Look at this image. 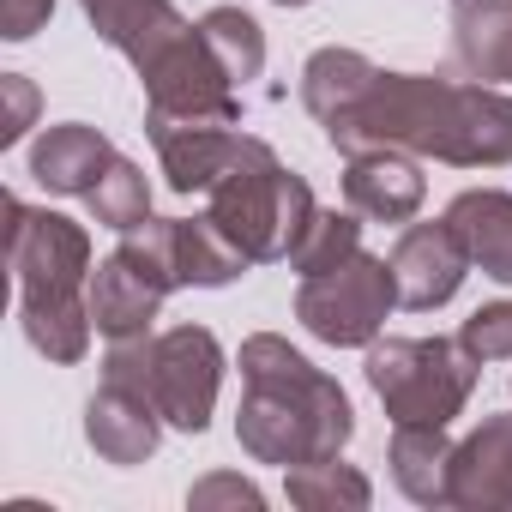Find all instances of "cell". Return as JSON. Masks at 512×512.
<instances>
[{"instance_id": "6da1fadb", "label": "cell", "mask_w": 512, "mask_h": 512, "mask_svg": "<svg viewBox=\"0 0 512 512\" xmlns=\"http://www.w3.org/2000/svg\"><path fill=\"white\" fill-rule=\"evenodd\" d=\"M326 139L350 151H410L452 169L512 163V97L488 85H452L422 73H374V85L326 121Z\"/></svg>"}, {"instance_id": "7a4b0ae2", "label": "cell", "mask_w": 512, "mask_h": 512, "mask_svg": "<svg viewBox=\"0 0 512 512\" xmlns=\"http://www.w3.org/2000/svg\"><path fill=\"white\" fill-rule=\"evenodd\" d=\"M241 410H235V440L253 464H314L338 458L356 434V410L332 374H320L290 338L253 332L241 344Z\"/></svg>"}, {"instance_id": "3957f363", "label": "cell", "mask_w": 512, "mask_h": 512, "mask_svg": "<svg viewBox=\"0 0 512 512\" xmlns=\"http://www.w3.org/2000/svg\"><path fill=\"white\" fill-rule=\"evenodd\" d=\"M314 211H320V205H314L308 181H302L296 169H284V163L272 157V145L253 139V133H247L241 157L229 163V175L211 187V217H217V229L247 253L253 266L290 260L296 241H302L308 223H314Z\"/></svg>"}, {"instance_id": "277c9868", "label": "cell", "mask_w": 512, "mask_h": 512, "mask_svg": "<svg viewBox=\"0 0 512 512\" xmlns=\"http://www.w3.org/2000/svg\"><path fill=\"white\" fill-rule=\"evenodd\" d=\"M103 380H121L157 404V416L181 434H205L223 386V350L205 326H169L145 338H121L103 356Z\"/></svg>"}, {"instance_id": "5b68a950", "label": "cell", "mask_w": 512, "mask_h": 512, "mask_svg": "<svg viewBox=\"0 0 512 512\" xmlns=\"http://www.w3.org/2000/svg\"><path fill=\"white\" fill-rule=\"evenodd\" d=\"M482 362L458 338H374L368 344V386L386 404L392 422H434L446 428L470 392H476Z\"/></svg>"}, {"instance_id": "8992f818", "label": "cell", "mask_w": 512, "mask_h": 512, "mask_svg": "<svg viewBox=\"0 0 512 512\" xmlns=\"http://www.w3.org/2000/svg\"><path fill=\"white\" fill-rule=\"evenodd\" d=\"M139 85H145V127H163V121L241 127L235 79L223 73V61L211 55V43H205L199 25H181L175 37H163L139 61Z\"/></svg>"}, {"instance_id": "52a82bcc", "label": "cell", "mask_w": 512, "mask_h": 512, "mask_svg": "<svg viewBox=\"0 0 512 512\" xmlns=\"http://www.w3.org/2000/svg\"><path fill=\"white\" fill-rule=\"evenodd\" d=\"M7 266L19 278V308L79 302L91 284V235L61 211H31L7 199Z\"/></svg>"}, {"instance_id": "ba28073f", "label": "cell", "mask_w": 512, "mask_h": 512, "mask_svg": "<svg viewBox=\"0 0 512 512\" xmlns=\"http://www.w3.org/2000/svg\"><path fill=\"white\" fill-rule=\"evenodd\" d=\"M392 308H398V278L392 260H374V253H356L338 272L302 278L296 290V320L332 350H368Z\"/></svg>"}, {"instance_id": "9c48e42d", "label": "cell", "mask_w": 512, "mask_h": 512, "mask_svg": "<svg viewBox=\"0 0 512 512\" xmlns=\"http://www.w3.org/2000/svg\"><path fill=\"white\" fill-rule=\"evenodd\" d=\"M121 247L127 253H139V260L169 284V290H181V284H193V290H223V284H235L253 260L217 229V217L205 211V217H145V223H133L127 235H121Z\"/></svg>"}, {"instance_id": "30bf717a", "label": "cell", "mask_w": 512, "mask_h": 512, "mask_svg": "<svg viewBox=\"0 0 512 512\" xmlns=\"http://www.w3.org/2000/svg\"><path fill=\"white\" fill-rule=\"evenodd\" d=\"M470 272V253L458 241V229L440 217V223H404L398 247H392V278H398V308L410 314H434L458 296Z\"/></svg>"}, {"instance_id": "8fae6325", "label": "cell", "mask_w": 512, "mask_h": 512, "mask_svg": "<svg viewBox=\"0 0 512 512\" xmlns=\"http://www.w3.org/2000/svg\"><path fill=\"white\" fill-rule=\"evenodd\" d=\"M85 296H91V320H97V332H103L109 344H121V338H145V332H151V320L163 314L169 284L139 260V253L115 247L109 260L91 266Z\"/></svg>"}, {"instance_id": "7c38bea8", "label": "cell", "mask_w": 512, "mask_h": 512, "mask_svg": "<svg viewBox=\"0 0 512 512\" xmlns=\"http://www.w3.org/2000/svg\"><path fill=\"white\" fill-rule=\"evenodd\" d=\"M145 133H151L157 163H163L175 193H211L247 145L241 127H217V121H163V127H145Z\"/></svg>"}, {"instance_id": "4fadbf2b", "label": "cell", "mask_w": 512, "mask_h": 512, "mask_svg": "<svg viewBox=\"0 0 512 512\" xmlns=\"http://www.w3.org/2000/svg\"><path fill=\"white\" fill-rule=\"evenodd\" d=\"M344 199L368 223H410L428 199V181H422V163L410 151H350Z\"/></svg>"}, {"instance_id": "5bb4252c", "label": "cell", "mask_w": 512, "mask_h": 512, "mask_svg": "<svg viewBox=\"0 0 512 512\" xmlns=\"http://www.w3.org/2000/svg\"><path fill=\"white\" fill-rule=\"evenodd\" d=\"M163 416L145 392L121 386V380H103V392L85 404V440L97 446L103 464H145L163 440Z\"/></svg>"}, {"instance_id": "9a60e30c", "label": "cell", "mask_w": 512, "mask_h": 512, "mask_svg": "<svg viewBox=\"0 0 512 512\" xmlns=\"http://www.w3.org/2000/svg\"><path fill=\"white\" fill-rule=\"evenodd\" d=\"M452 506H470V512L512 506V416H482L476 434L458 440Z\"/></svg>"}, {"instance_id": "2e32d148", "label": "cell", "mask_w": 512, "mask_h": 512, "mask_svg": "<svg viewBox=\"0 0 512 512\" xmlns=\"http://www.w3.org/2000/svg\"><path fill=\"white\" fill-rule=\"evenodd\" d=\"M109 163H115V145H109L97 127H85V121L43 127V139L31 145V175H37L49 193H67V199H85Z\"/></svg>"}, {"instance_id": "e0dca14e", "label": "cell", "mask_w": 512, "mask_h": 512, "mask_svg": "<svg viewBox=\"0 0 512 512\" xmlns=\"http://www.w3.org/2000/svg\"><path fill=\"white\" fill-rule=\"evenodd\" d=\"M392 482L416 500V506H452V464H458V440L434 422H398L392 428Z\"/></svg>"}, {"instance_id": "ac0fdd59", "label": "cell", "mask_w": 512, "mask_h": 512, "mask_svg": "<svg viewBox=\"0 0 512 512\" xmlns=\"http://www.w3.org/2000/svg\"><path fill=\"white\" fill-rule=\"evenodd\" d=\"M446 223L458 229L470 266H482V278L512 284V193L500 187H470L446 205Z\"/></svg>"}, {"instance_id": "d6986e66", "label": "cell", "mask_w": 512, "mask_h": 512, "mask_svg": "<svg viewBox=\"0 0 512 512\" xmlns=\"http://www.w3.org/2000/svg\"><path fill=\"white\" fill-rule=\"evenodd\" d=\"M452 55L470 79L512 85V0H458L452 7Z\"/></svg>"}, {"instance_id": "ffe728a7", "label": "cell", "mask_w": 512, "mask_h": 512, "mask_svg": "<svg viewBox=\"0 0 512 512\" xmlns=\"http://www.w3.org/2000/svg\"><path fill=\"white\" fill-rule=\"evenodd\" d=\"M79 7H85L91 31H97L115 55H127L133 67H139L163 37H175V31L187 25L169 0H79Z\"/></svg>"}, {"instance_id": "44dd1931", "label": "cell", "mask_w": 512, "mask_h": 512, "mask_svg": "<svg viewBox=\"0 0 512 512\" xmlns=\"http://www.w3.org/2000/svg\"><path fill=\"white\" fill-rule=\"evenodd\" d=\"M374 61L368 55H356V49H320V55H308V67H302V103H308V115L326 127V121H338L368 85H374Z\"/></svg>"}, {"instance_id": "7402d4cb", "label": "cell", "mask_w": 512, "mask_h": 512, "mask_svg": "<svg viewBox=\"0 0 512 512\" xmlns=\"http://www.w3.org/2000/svg\"><path fill=\"white\" fill-rule=\"evenodd\" d=\"M284 494H290V506H302V512H362L368 500H374V488H368V476L356 470V464H344V458H314V464H290V476H284Z\"/></svg>"}, {"instance_id": "603a6c76", "label": "cell", "mask_w": 512, "mask_h": 512, "mask_svg": "<svg viewBox=\"0 0 512 512\" xmlns=\"http://www.w3.org/2000/svg\"><path fill=\"white\" fill-rule=\"evenodd\" d=\"M19 326H25V338L49 356V362H85V350H91V332H97V320H91V296H79V302H43V308H19Z\"/></svg>"}, {"instance_id": "cb8c5ba5", "label": "cell", "mask_w": 512, "mask_h": 512, "mask_svg": "<svg viewBox=\"0 0 512 512\" xmlns=\"http://www.w3.org/2000/svg\"><path fill=\"white\" fill-rule=\"evenodd\" d=\"M199 31H205L211 55L223 61V73H229L235 85L260 79V67H266V31H260V19H253V13H241V7H211V13L199 19Z\"/></svg>"}, {"instance_id": "d4e9b609", "label": "cell", "mask_w": 512, "mask_h": 512, "mask_svg": "<svg viewBox=\"0 0 512 512\" xmlns=\"http://www.w3.org/2000/svg\"><path fill=\"white\" fill-rule=\"evenodd\" d=\"M362 253V211H314V223H308V235L296 241V253H290V266L302 272V278H320V272H338L344 260H356Z\"/></svg>"}, {"instance_id": "484cf974", "label": "cell", "mask_w": 512, "mask_h": 512, "mask_svg": "<svg viewBox=\"0 0 512 512\" xmlns=\"http://www.w3.org/2000/svg\"><path fill=\"white\" fill-rule=\"evenodd\" d=\"M85 205H91V217H97L103 229L127 235L133 223H145V217H151V181H145V169H139V163L115 157V163L97 175V187L85 193Z\"/></svg>"}, {"instance_id": "4316f807", "label": "cell", "mask_w": 512, "mask_h": 512, "mask_svg": "<svg viewBox=\"0 0 512 512\" xmlns=\"http://www.w3.org/2000/svg\"><path fill=\"white\" fill-rule=\"evenodd\" d=\"M458 344L476 356V362H512V302H488L464 320Z\"/></svg>"}, {"instance_id": "83f0119b", "label": "cell", "mask_w": 512, "mask_h": 512, "mask_svg": "<svg viewBox=\"0 0 512 512\" xmlns=\"http://www.w3.org/2000/svg\"><path fill=\"white\" fill-rule=\"evenodd\" d=\"M187 506L193 512H211V506H266V494L253 488V482H241V476H205V482H193L187 488Z\"/></svg>"}, {"instance_id": "f1b7e54d", "label": "cell", "mask_w": 512, "mask_h": 512, "mask_svg": "<svg viewBox=\"0 0 512 512\" xmlns=\"http://www.w3.org/2000/svg\"><path fill=\"white\" fill-rule=\"evenodd\" d=\"M49 13H55V0H0V37L25 43L49 25Z\"/></svg>"}, {"instance_id": "f546056e", "label": "cell", "mask_w": 512, "mask_h": 512, "mask_svg": "<svg viewBox=\"0 0 512 512\" xmlns=\"http://www.w3.org/2000/svg\"><path fill=\"white\" fill-rule=\"evenodd\" d=\"M0 91H7V121H0V145H19V139H25V127H31V115H37V91H31L19 73L0 79Z\"/></svg>"}, {"instance_id": "4dcf8cb0", "label": "cell", "mask_w": 512, "mask_h": 512, "mask_svg": "<svg viewBox=\"0 0 512 512\" xmlns=\"http://www.w3.org/2000/svg\"><path fill=\"white\" fill-rule=\"evenodd\" d=\"M278 7H308V0H278Z\"/></svg>"}]
</instances>
